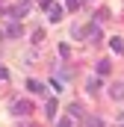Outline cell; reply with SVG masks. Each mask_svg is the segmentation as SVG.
Instances as JSON below:
<instances>
[{"label":"cell","mask_w":124,"mask_h":127,"mask_svg":"<svg viewBox=\"0 0 124 127\" xmlns=\"http://www.w3.org/2000/svg\"><path fill=\"white\" fill-rule=\"evenodd\" d=\"M30 12V0H21V3H15L12 9H9V15H12V21H18V18H24Z\"/></svg>","instance_id":"cell-1"},{"label":"cell","mask_w":124,"mask_h":127,"mask_svg":"<svg viewBox=\"0 0 124 127\" xmlns=\"http://www.w3.org/2000/svg\"><path fill=\"white\" fill-rule=\"evenodd\" d=\"M30 109H32L30 100H15V103H12V112H15V115H27Z\"/></svg>","instance_id":"cell-2"},{"label":"cell","mask_w":124,"mask_h":127,"mask_svg":"<svg viewBox=\"0 0 124 127\" xmlns=\"http://www.w3.org/2000/svg\"><path fill=\"white\" fill-rule=\"evenodd\" d=\"M109 97L112 100H124V83H112L109 86Z\"/></svg>","instance_id":"cell-3"},{"label":"cell","mask_w":124,"mask_h":127,"mask_svg":"<svg viewBox=\"0 0 124 127\" xmlns=\"http://www.w3.org/2000/svg\"><path fill=\"white\" fill-rule=\"evenodd\" d=\"M27 89L35 92V95H44V83H38V80H30V83H27Z\"/></svg>","instance_id":"cell-4"},{"label":"cell","mask_w":124,"mask_h":127,"mask_svg":"<svg viewBox=\"0 0 124 127\" xmlns=\"http://www.w3.org/2000/svg\"><path fill=\"white\" fill-rule=\"evenodd\" d=\"M109 47H112L115 53H124V41L118 38V35H115V38H109Z\"/></svg>","instance_id":"cell-5"},{"label":"cell","mask_w":124,"mask_h":127,"mask_svg":"<svg viewBox=\"0 0 124 127\" xmlns=\"http://www.w3.org/2000/svg\"><path fill=\"white\" fill-rule=\"evenodd\" d=\"M50 21H53V24L62 21V6H50Z\"/></svg>","instance_id":"cell-6"},{"label":"cell","mask_w":124,"mask_h":127,"mask_svg":"<svg viewBox=\"0 0 124 127\" xmlns=\"http://www.w3.org/2000/svg\"><path fill=\"white\" fill-rule=\"evenodd\" d=\"M6 35H9V38H18V35H21V27H18V21H12V24H9Z\"/></svg>","instance_id":"cell-7"},{"label":"cell","mask_w":124,"mask_h":127,"mask_svg":"<svg viewBox=\"0 0 124 127\" xmlns=\"http://www.w3.org/2000/svg\"><path fill=\"white\" fill-rule=\"evenodd\" d=\"M109 68H112V65H109V59H100V62H97V74L103 77V74H109Z\"/></svg>","instance_id":"cell-8"},{"label":"cell","mask_w":124,"mask_h":127,"mask_svg":"<svg viewBox=\"0 0 124 127\" xmlns=\"http://www.w3.org/2000/svg\"><path fill=\"white\" fill-rule=\"evenodd\" d=\"M86 89H89V95H94V92L100 89V80H89V83H86Z\"/></svg>","instance_id":"cell-9"},{"label":"cell","mask_w":124,"mask_h":127,"mask_svg":"<svg viewBox=\"0 0 124 127\" xmlns=\"http://www.w3.org/2000/svg\"><path fill=\"white\" fill-rule=\"evenodd\" d=\"M44 115H47V118L56 115V100H47V112H44Z\"/></svg>","instance_id":"cell-10"},{"label":"cell","mask_w":124,"mask_h":127,"mask_svg":"<svg viewBox=\"0 0 124 127\" xmlns=\"http://www.w3.org/2000/svg\"><path fill=\"white\" fill-rule=\"evenodd\" d=\"M89 38L97 41V38H100V27H89Z\"/></svg>","instance_id":"cell-11"},{"label":"cell","mask_w":124,"mask_h":127,"mask_svg":"<svg viewBox=\"0 0 124 127\" xmlns=\"http://www.w3.org/2000/svg\"><path fill=\"white\" fill-rule=\"evenodd\" d=\"M86 127H103L100 118H86Z\"/></svg>","instance_id":"cell-12"},{"label":"cell","mask_w":124,"mask_h":127,"mask_svg":"<svg viewBox=\"0 0 124 127\" xmlns=\"http://www.w3.org/2000/svg\"><path fill=\"white\" fill-rule=\"evenodd\" d=\"M80 3H83V0H65V6H68L71 12H74V9H80Z\"/></svg>","instance_id":"cell-13"},{"label":"cell","mask_w":124,"mask_h":127,"mask_svg":"<svg viewBox=\"0 0 124 127\" xmlns=\"http://www.w3.org/2000/svg\"><path fill=\"white\" fill-rule=\"evenodd\" d=\"M71 115H77V118L83 115V109H80V103H71Z\"/></svg>","instance_id":"cell-14"},{"label":"cell","mask_w":124,"mask_h":127,"mask_svg":"<svg viewBox=\"0 0 124 127\" xmlns=\"http://www.w3.org/2000/svg\"><path fill=\"white\" fill-rule=\"evenodd\" d=\"M41 38H44V32H41V30H35V32H32V41H35V44H41Z\"/></svg>","instance_id":"cell-15"},{"label":"cell","mask_w":124,"mask_h":127,"mask_svg":"<svg viewBox=\"0 0 124 127\" xmlns=\"http://www.w3.org/2000/svg\"><path fill=\"white\" fill-rule=\"evenodd\" d=\"M38 3H41V9H50L53 6V0H38Z\"/></svg>","instance_id":"cell-16"},{"label":"cell","mask_w":124,"mask_h":127,"mask_svg":"<svg viewBox=\"0 0 124 127\" xmlns=\"http://www.w3.org/2000/svg\"><path fill=\"white\" fill-rule=\"evenodd\" d=\"M6 77H9V71H6V68H0V80H6Z\"/></svg>","instance_id":"cell-17"},{"label":"cell","mask_w":124,"mask_h":127,"mask_svg":"<svg viewBox=\"0 0 124 127\" xmlns=\"http://www.w3.org/2000/svg\"><path fill=\"white\" fill-rule=\"evenodd\" d=\"M59 127H74V124H71V121H68V118H65V121H59Z\"/></svg>","instance_id":"cell-18"}]
</instances>
